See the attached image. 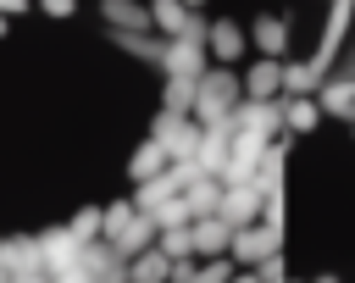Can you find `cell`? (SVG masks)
I'll use <instances>...</instances> for the list:
<instances>
[{
  "mask_svg": "<svg viewBox=\"0 0 355 283\" xmlns=\"http://www.w3.org/2000/svg\"><path fill=\"white\" fill-rule=\"evenodd\" d=\"M161 67H166V78H200L205 72V39H166L161 44Z\"/></svg>",
  "mask_w": 355,
  "mask_h": 283,
  "instance_id": "2",
  "label": "cell"
},
{
  "mask_svg": "<svg viewBox=\"0 0 355 283\" xmlns=\"http://www.w3.org/2000/svg\"><path fill=\"white\" fill-rule=\"evenodd\" d=\"M39 255H44V277H61L78 266V239L67 228H50V233H39Z\"/></svg>",
  "mask_w": 355,
  "mask_h": 283,
  "instance_id": "5",
  "label": "cell"
},
{
  "mask_svg": "<svg viewBox=\"0 0 355 283\" xmlns=\"http://www.w3.org/2000/svg\"><path fill=\"white\" fill-rule=\"evenodd\" d=\"M166 172V150L155 144V139H144L139 150H133V161H128V178L133 183H150V178H161Z\"/></svg>",
  "mask_w": 355,
  "mask_h": 283,
  "instance_id": "10",
  "label": "cell"
},
{
  "mask_svg": "<svg viewBox=\"0 0 355 283\" xmlns=\"http://www.w3.org/2000/svg\"><path fill=\"white\" fill-rule=\"evenodd\" d=\"M316 105L333 111V117H355V78H333V83H322Z\"/></svg>",
  "mask_w": 355,
  "mask_h": 283,
  "instance_id": "14",
  "label": "cell"
},
{
  "mask_svg": "<svg viewBox=\"0 0 355 283\" xmlns=\"http://www.w3.org/2000/svg\"><path fill=\"white\" fill-rule=\"evenodd\" d=\"M277 105H283V122H288L294 133L316 128V100H311V94H288V100H277Z\"/></svg>",
  "mask_w": 355,
  "mask_h": 283,
  "instance_id": "15",
  "label": "cell"
},
{
  "mask_svg": "<svg viewBox=\"0 0 355 283\" xmlns=\"http://www.w3.org/2000/svg\"><path fill=\"white\" fill-rule=\"evenodd\" d=\"M6 11H28V0H0V17H6Z\"/></svg>",
  "mask_w": 355,
  "mask_h": 283,
  "instance_id": "26",
  "label": "cell"
},
{
  "mask_svg": "<svg viewBox=\"0 0 355 283\" xmlns=\"http://www.w3.org/2000/svg\"><path fill=\"white\" fill-rule=\"evenodd\" d=\"M183 205H189L194 216H216V205H222V178H194V183L183 189Z\"/></svg>",
  "mask_w": 355,
  "mask_h": 283,
  "instance_id": "11",
  "label": "cell"
},
{
  "mask_svg": "<svg viewBox=\"0 0 355 283\" xmlns=\"http://www.w3.org/2000/svg\"><path fill=\"white\" fill-rule=\"evenodd\" d=\"M227 283H261V277H255V272H239V277H227Z\"/></svg>",
  "mask_w": 355,
  "mask_h": 283,
  "instance_id": "27",
  "label": "cell"
},
{
  "mask_svg": "<svg viewBox=\"0 0 355 283\" xmlns=\"http://www.w3.org/2000/svg\"><path fill=\"white\" fill-rule=\"evenodd\" d=\"M239 89H244V100H272V94L283 89V61H255Z\"/></svg>",
  "mask_w": 355,
  "mask_h": 283,
  "instance_id": "8",
  "label": "cell"
},
{
  "mask_svg": "<svg viewBox=\"0 0 355 283\" xmlns=\"http://www.w3.org/2000/svg\"><path fill=\"white\" fill-rule=\"evenodd\" d=\"M227 239H233V228H227L222 216H194V222H189V244H194V255H200V261L227 255Z\"/></svg>",
  "mask_w": 355,
  "mask_h": 283,
  "instance_id": "4",
  "label": "cell"
},
{
  "mask_svg": "<svg viewBox=\"0 0 355 283\" xmlns=\"http://www.w3.org/2000/svg\"><path fill=\"white\" fill-rule=\"evenodd\" d=\"M39 11H44V17H72L78 0H39Z\"/></svg>",
  "mask_w": 355,
  "mask_h": 283,
  "instance_id": "25",
  "label": "cell"
},
{
  "mask_svg": "<svg viewBox=\"0 0 355 283\" xmlns=\"http://www.w3.org/2000/svg\"><path fill=\"white\" fill-rule=\"evenodd\" d=\"M11 283H50V277H44V272H33V277H11Z\"/></svg>",
  "mask_w": 355,
  "mask_h": 283,
  "instance_id": "28",
  "label": "cell"
},
{
  "mask_svg": "<svg viewBox=\"0 0 355 283\" xmlns=\"http://www.w3.org/2000/svg\"><path fill=\"white\" fill-rule=\"evenodd\" d=\"M67 233H72L78 244H94V239H100V205H83V211L67 222Z\"/></svg>",
  "mask_w": 355,
  "mask_h": 283,
  "instance_id": "21",
  "label": "cell"
},
{
  "mask_svg": "<svg viewBox=\"0 0 355 283\" xmlns=\"http://www.w3.org/2000/svg\"><path fill=\"white\" fill-rule=\"evenodd\" d=\"M227 277H233V261H227V255H216V261L194 266V283H227Z\"/></svg>",
  "mask_w": 355,
  "mask_h": 283,
  "instance_id": "23",
  "label": "cell"
},
{
  "mask_svg": "<svg viewBox=\"0 0 355 283\" xmlns=\"http://www.w3.org/2000/svg\"><path fill=\"white\" fill-rule=\"evenodd\" d=\"M272 250H277V228H266V222H244V228H233V239H227V255L244 261V266H261Z\"/></svg>",
  "mask_w": 355,
  "mask_h": 283,
  "instance_id": "1",
  "label": "cell"
},
{
  "mask_svg": "<svg viewBox=\"0 0 355 283\" xmlns=\"http://www.w3.org/2000/svg\"><path fill=\"white\" fill-rule=\"evenodd\" d=\"M150 244H155V216H144V211H133V222L111 239V250H116L122 261H133V255H139V250H150Z\"/></svg>",
  "mask_w": 355,
  "mask_h": 283,
  "instance_id": "7",
  "label": "cell"
},
{
  "mask_svg": "<svg viewBox=\"0 0 355 283\" xmlns=\"http://www.w3.org/2000/svg\"><path fill=\"white\" fill-rule=\"evenodd\" d=\"M100 17L116 33H150V6H139V0H100Z\"/></svg>",
  "mask_w": 355,
  "mask_h": 283,
  "instance_id": "6",
  "label": "cell"
},
{
  "mask_svg": "<svg viewBox=\"0 0 355 283\" xmlns=\"http://www.w3.org/2000/svg\"><path fill=\"white\" fill-rule=\"evenodd\" d=\"M0 283H11V272H6V266H0Z\"/></svg>",
  "mask_w": 355,
  "mask_h": 283,
  "instance_id": "29",
  "label": "cell"
},
{
  "mask_svg": "<svg viewBox=\"0 0 355 283\" xmlns=\"http://www.w3.org/2000/svg\"><path fill=\"white\" fill-rule=\"evenodd\" d=\"M194 266H200L194 255H189V261H172V272H166V283H194Z\"/></svg>",
  "mask_w": 355,
  "mask_h": 283,
  "instance_id": "24",
  "label": "cell"
},
{
  "mask_svg": "<svg viewBox=\"0 0 355 283\" xmlns=\"http://www.w3.org/2000/svg\"><path fill=\"white\" fill-rule=\"evenodd\" d=\"M205 44H211L216 61H239V55H244V33H239L233 22H211V28H205Z\"/></svg>",
  "mask_w": 355,
  "mask_h": 283,
  "instance_id": "13",
  "label": "cell"
},
{
  "mask_svg": "<svg viewBox=\"0 0 355 283\" xmlns=\"http://www.w3.org/2000/svg\"><path fill=\"white\" fill-rule=\"evenodd\" d=\"M194 105V83L189 78H166V117H189Z\"/></svg>",
  "mask_w": 355,
  "mask_h": 283,
  "instance_id": "20",
  "label": "cell"
},
{
  "mask_svg": "<svg viewBox=\"0 0 355 283\" xmlns=\"http://www.w3.org/2000/svg\"><path fill=\"white\" fill-rule=\"evenodd\" d=\"M150 28H161L166 39H183V33L194 28V17H189L183 0H155V6H150Z\"/></svg>",
  "mask_w": 355,
  "mask_h": 283,
  "instance_id": "9",
  "label": "cell"
},
{
  "mask_svg": "<svg viewBox=\"0 0 355 283\" xmlns=\"http://www.w3.org/2000/svg\"><path fill=\"white\" fill-rule=\"evenodd\" d=\"M166 272H172V261L150 244V250H139L133 261H128V283H166Z\"/></svg>",
  "mask_w": 355,
  "mask_h": 283,
  "instance_id": "12",
  "label": "cell"
},
{
  "mask_svg": "<svg viewBox=\"0 0 355 283\" xmlns=\"http://www.w3.org/2000/svg\"><path fill=\"white\" fill-rule=\"evenodd\" d=\"M316 83H322V78H316L311 67H300V61H288V67H283V89H288V94H311Z\"/></svg>",
  "mask_w": 355,
  "mask_h": 283,
  "instance_id": "22",
  "label": "cell"
},
{
  "mask_svg": "<svg viewBox=\"0 0 355 283\" xmlns=\"http://www.w3.org/2000/svg\"><path fill=\"white\" fill-rule=\"evenodd\" d=\"M133 222V205L128 200H111V205H100V244H111L122 228Z\"/></svg>",
  "mask_w": 355,
  "mask_h": 283,
  "instance_id": "17",
  "label": "cell"
},
{
  "mask_svg": "<svg viewBox=\"0 0 355 283\" xmlns=\"http://www.w3.org/2000/svg\"><path fill=\"white\" fill-rule=\"evenodd\" d=\"M155 250H161L166 261H189V255H194V244H189V228H166V233H155Z\"/></svg>",
  "mask_w": 355,
  "mask_h": 283,
  "instance_id": "19",
  "label": "cell"
},
{
  "mask_svg": "<svg viewBox=\"0 0 355 283\" xmlns=\"http://www.w3.org/2000/svg\"><path fill=\"white\" fill-rule=\"evenodd\" d=\"M0 39H6V17H0Z\"/></svg>",
  "mask_w": 355,
  "mask_h": 283,
  "instance_id": "30",
  "label": "cell"
},
{
  "mask_svg": "<svg viewBox=\"0 0 355 283\" xmlns=\"http://www.w3.org/2000/svg\"><path fill=\"white\" fill-rule=\"evenodd\" d=\"M349 6H355V0H349Z\"/></svg>",
  "mask_w": 355,
  "mask_h": 283,
  "instance_id": "33",
  "label": "cell"
},
{
  "mask_svg": "<svg viewBox=\"0 0 355 283\" xmlns=\"http://www.w3.org/2000/svg\"><path fill=\"white\" fill-rule=\"evenodd\" d=\"M150 216H155V233H166V228H189V222H194V211L183 205V194H172V200H161V205H155Z\"/></svg>",
  "mask_w": 355,
  "mask_h": 283,
  "instance_id": "18",
  "label": "cell"
},
{
  "mask_svg": "<svg viewBox=\"0 0 355 283\" xmlns=\"http://www.w3.org/2000/svg\"><path fill=\"white\" fill-rule=\"evenodd\" d=\"M255 44L266 50V61H277V55H283V44H288V28H283L277 17H261V22H255Z\"/></svg>",
  "mask_w": 355,
  "mask_h": 283,
  "instance_id": "16",
  "label": "cell"
},
{
  "mask_svg": "<svg viewBox=\"0 0 355 283\" xmlns=\"http://www.w3.org/2000/svg\"><path fill=\"white\" fill-rule=\"evenodd\" d=\"M216 216L227 228H244V222H261V183H227L222 189V205Z\"/></svg>",
  "mask_w": 355,
  "mask_h": 283,
  "instance_id": "3",
  "label": "cell"
},
{
  "mask_svg": "<svg viewBox=\"0 0 355 283\" xmlns=\"http://www.w3.org/2000/svg\"><path fill=\"white\" fill-rule=\"evenodd\" d=\"M183 6H200V0H183Z\"/></svg>",
  "mask_w": 355,
  "mask_h": 283,
  "instance_id": "32",
  "label": "cell"
},
{
  "mask_svg": "<svg viewBox=\"0 0 355 283\" xmlns=\"http://www.w3.org/2000/svg\"><path fill=\"white\" fill-rule=\"evenodd\" d=\"M316 283H338V277H316Z\"/></svg>",
  "mask_w": 355,
  "mask_h": 283,
  "instance_id": "31",
  "label": "cell"
}]
</instances>
